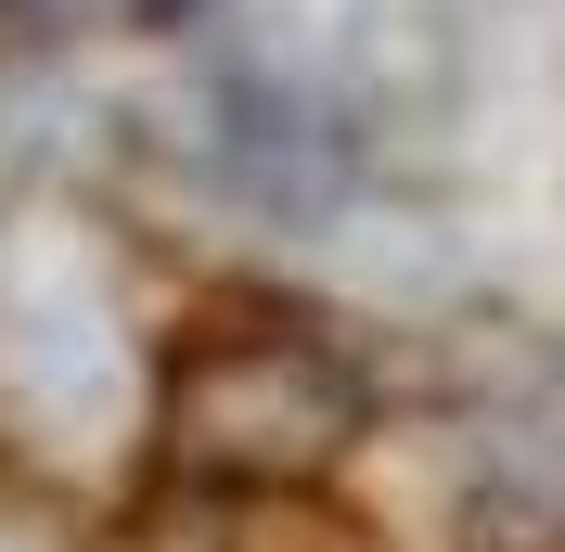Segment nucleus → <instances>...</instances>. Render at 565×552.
<instances>
[{"mask_svg":"<svg viewBox=\"0 0 565 552\" xmlns=\"http://www.w3.org/2000/svg\"><path fill=\"white\" fill-rule=\"evenodd\" d=\"M360 412H373V373L321 321H245L168 360V463L193 488H282L334 463Z\"/></svg>","mask_w":565,"mask_h":552,"instance_id":"f257e3e1","label":"nucleus"},{"mask_svg":"<svg viewBox=\"0 0 565 552\" xmlns=\"http://www.w3.org/2000/svg\"><path fill=\"white\" fill-rule=\"evenodd\" d=\"M462 501L501 527V540H565V373H540L527 399L462 424Z\"/></svg>","mask_w":565,"mask_h":552,"instance_id":"f03ea898","label":"nucleus"}]
</instances>
